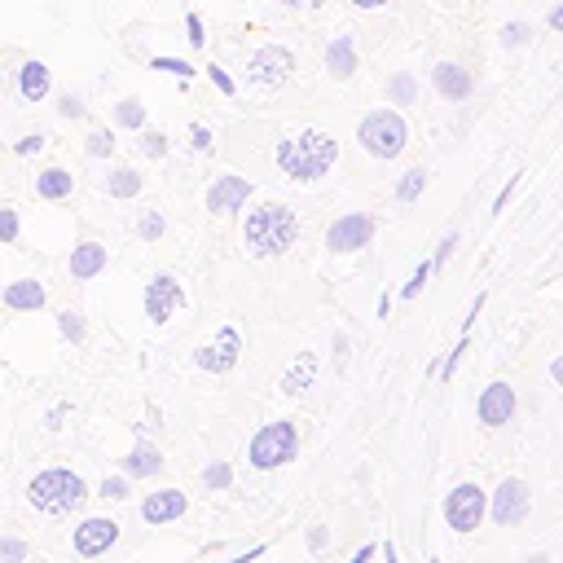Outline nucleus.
I'll return each instance as SVG.
<instances>
[{
	"label": "nucleus",
	"mask_w": 563,
	"mask_h": 563,
	"mask_svg": "<svg viewBox=\"0 0 563 563\" xmlns=\"http://www.w3.org/2000/svg\"><path fill=\"white\" fill-rule=\"evenodd\" d=\"M0 238H4V242L18 238V211H13V207H0Z\"/></svg>",
	"instance_id": "obj_37"
},
{
	"label": "nucleus",
	"mask_w": 563,
	"mask_h": 563,
	"mask_svg": "<svg viewBox=\"0 0 563 563\" xmlns=\"http://www.w3.org/2000/svg\"><path fill=\"white\" fill-rule=\"evenodd\" d=\"M44 286L35 282V277H22V282H9L4 286V308H13V312H35V308H44Z\"/></svg>",
	"instance_id": "obj_18"
},
{
	"label": "nucleus",
	"mask_w": 563,
	"mask_h": 563,
	"mask_svg": "<svg viewBox=\"0 0 563 563\" xmlns=\"http://www.w3.org/2000/svg\"><path fill=\"white\" fill-rule=\"evenodd\" d=\"M523 563H550V554H528Z\"/></svg>",
	"instance_id": "obj_55"
},
{
	"label": "nucleus",
	"mask_w": 563,
	"mask_h": 563,
	"mask_svg": "<svg viewBox=\"0 0 563 563\" xmlns=\"http://www.w3.org/2000/svg\"><path fill=\"white\" fill-rule=\"evenodd\" d=\"M154 66H158V70H172V75H180V79L194 75V66H189V62H176V57H154Z\"/></svg>",
	"instance_id": "obj_38"
},
{
	"label": "nucleus",
	"mask_w": 563,
	"mask_h": 563,
	"mask_svg": "<svg viewBox=\"0 0 563 563\" xmlns=\"http://www.w3.org/2000/svg\"><path fill=\"white\" fill-rule=\"evenodd\" d=\"M136 233H141L145 242H158V238H163V216H158V211H141Z\"/></svg>",
	"instance_id": "obj_33"
},
{
	"label": "nucleus",
	"mask_w": 563,
	"mask_h": 563,
	"mask_svg": "<svg viewBox=\"0 0 563 563\" xmlns=\"http://www.w3.org/2000/svg\"><path fill=\"white\" fill-rule=\"evenodd\" d=\"M422 189H427V172H422V167H409V172L400 176V185H396V198H400V202H418Z\"/></svg>",
	"instance_id": "obj_25"
},
{
	"label": "nucleus",
	"mask_w": 563,
	"mask_h": 563,
	"mask_svg": "<svg viewBox=\"0 0 563 563\" xmlns=\"http://www.w3.org/2000/svg\"><path fill=\"white\" fill-rule=\"evenodd\" d=\"M123 471H128L132 479H150V475L163 471V453H158L150 440H136V444L128 449V457H123Z\"/></svg>",
	"instance_id": "obj_19"
},
{
	"label": "nucleus",
	"mask_w": 563,
	"mask_h": 563,
	"mask_svg": "<svg viewBox=\"0 0 563 563\" xmlns=\"http://www.w3.org/2000/svg\"><path fill=\"white\" fill-rule=\"evenodd\" d=\"M369 238H374V216H365V211L339 216V220L325 229V246H330L334 255H352V251L369 246Z\"/></svg>",
	"instance_id": "obj_9"
},
{
	"label": "nucleus",
	"mask_w": 563,
	"mask_h": 563,
	"mask_svg": "<svg viewBox=\"0 0 563 563\" xmlns=\"http://www.w3.org/2000/svg\"><path fill=\"white\" fill-rule=\"evenodd\" d=\"M202 484H207L211 493H224V488L233 484V466H229V462H211V466L202 471Z\"/></svg>",
	"instance_id": "obj_28"
},
{
	"label": "nucleus",
	"mask_w": 563,
	"mask_h": 563,
	"mask_svg": "<svg viewBox=\"0 0 563 563\" xmlns=\"http://www.w3.org/2000/svg\"><path fill=\"white\" fill-rule=\"evenodd\" d=\"M550 26H554V31H563V4H559V9H550Z\"/></svg>",
	"instance_id": "obj_52"
},
{
	"label": "nucleus",
	"mask_w": 563,
	"mask_h": 563,
	"mask_svg": "<svg viewBox=\"0 0 563 563\" xmlns=\"http://www.w3.org/2000/svg\"><path fill=\"white\" fill-rule=\"evenodd\" d=\"M295 238H299V220H295L290 207H282V202H260V207L246 211V224H242V246H246V255H255V260H277V255H286V251L295 246Z\"/></svg>",
	"instance_id": "obj_1"
},
{
	"label": "nucleus",
	"mask_w": 563,
	"mask_h": 563,
	"mask_svg": "<svg viewBox=\"0 0 563 563\" xmlns=\"http://www.w3.org/2000/svg\"><path fill=\"white\" fill-rule=\"evenodd\" d=\"M374 554H378V545H361V550H356V554H352V563H369V559H374Z\"/></svg>",
	"instance_id": "obj_49"
},
{
	"label": "nucleus",
	"mask_w": 563,
	"mask_h": 563,
	"mask_svg": "<svg viewBox=\"0 0 563 563\" xmlns=\"http://www.w3.org/2000/svg\"><path fill=\"white\" fill-rule=\"evenodd\" d=\"M334 158H339V141H334L330 132H321V128H303V132H295V136H286V141L277 145V167H282V176H290V180H299V185L321 180V176L334 167Z\"/></svg>",
	"instance_id": "obj_2"
},
{
	"label": "nucleus",
	"mask_w": 563,
	"mask_h": 563,
	"mask_svg": "<svg viewBox=\"0 0 563 563\" xmlns=\"http://www.w3.org/2000/svg\"><path fill=\"white\" fill-rule=\"evenodd\" d=\"M189 510V497L180 493V488H154V493H145V501H141V519L145 523H172V519H180Z\"/></svg>",
	"instance_id": "obj_15"
},
{
	"label": "nucleus",
	"mask_w": 563,
	"mask_h": 563,
	"mask_svg": "<svg viewBox=\"0 0 563 563\" xmlns=\"http://www.w3.org/2000/svg\"><path fill=\"white\" fill-rule=\"evenodd\" d=\"M295 70V53L282 48V44H264L251 53V84H264V88H277L286 84Z\"/></svg>",
	"instance_id": "obj_11"
},
{
	"label": "nucleus",
	"mask_w": 563,
	"mask_h": 563,
	"mask_svg": "<svg viewBox=\"0 0 563 563\" xmlns=\"http://www.w3.org/2000/svg\"><path fill=\"white\" fill-rule=\"evenodd\" d=\"M413 92H418V79H413L409 70L391 75V84H387V97H391L396 106H409V101H413Z\"/></svg>",
	"instance_id": "obj_26"
},
{
	"label": "nucleus",
	"mask_w": 563,
	"mask_h": 563,
	"mask_svg": "<svg viewBox=\"0 0 563 563\" xmlns=\"http://www.w3.org/2000/svg\"><path fill=\"white\" fill-rule=\"evenodd\" d=\"M97 273H106V246H101V242H79V246H70V277H75V282H88V277H97Z\"/></svg>",
	"instance_id": "obj_17"
},
{
	"label": "nucleus",
	"mask_w": 563,
	"mask_h": 563,
	"mask_svg": "<svg viewBox=\"0 0 563 563\" xmlns=\"http://www.w3.org/2000/svg\"><path fill=\"white\" fill-rule=\"evenodd\" d=\"M523 40H528V26H523V22H506L501 44H510V48H515V44H523Z\"/></svg>",
	"instance_id": "obj_40"
},
{
	"label": "nucleus",
	"mask_w": 563,
	"mask_h": 563,
	"mask_svg": "<svg viewBox=\"0 0 563 563\" xmlns=\"http://www.w3.org/2000/svg\"><path fill=\"white\" fill-rule=\"evenodd\" d=\"M325 70H330L334 79H347V75L356 70V48H352V40H347V35L330 40V48H325Z\"/></svg>",
	"instance_id": "obj_21"
},
{
	"label": "nucleus",
	"mask_w": 563,
	"mask_h": 563,
	"mask_svg": "<svg viewBox=\"0 0 563 563\" xmlns=\"http://www.w3.org/2000/svg\"><path fill=\"white\" fill-rule=\"evenodd\" d=\"M246 198H251V180H242V176H220V180H211V189H207V211L229 216V211H242Z\"/></svg>",
	"instance_id": "obj_14"
},
{
	"label": "nucleus",
	"mask_w": 563,
	"mask_h": 563,
	"mask_svg": "<svg viewBox=\"0 0 563 563\" xmlns=\"http://www.w3.org/2000/svg\"><path fill=\"white\" fill-rule=\"evenodd\" d=\"M488 515V493L479 484H457L449 497H444V523L453 532H475Z\"/></svg>",
	"instance_id": "obj_6"
},
{
	"label": "nucleus",
	"mask_w": 563,
	"mask_h": 563,
	"mask_svg": "<svg viewBox=\"0 0 563 563\" xmlns=\"http://www.w3.org/2000/svg\"><path fill=\"white\" fill-rule=\"evenodd\" d=\"M84 150H88L92 158H110V154H114V136L97 128V132H88V141H84Z\"/></svg>",
	"instance_id": "obj_30"
},
{
	"label": "nucleus",
	"mask_w": 563,
	"mask_h": 563,
	"mask_svg": "<svg viewBox=\"0 0 563 563\" xmlns=\"http://www.w3.org/2000/svg\"><path fill=\"white\" fill-rule=\"evenodd\" d=\"M550 378L563 387V356H554V361H550Z\"/></svg>",
	"instance_id": "obj_50"
},
{
	"label": "nucleus",
	"mask_w": 563,
	"mask_h": 563,
	"mask_svg": "<svg viewBox=\"0 0 563 563\" xmlns=\"http://www.w3.org/2000/svg\"><path fill=\"white\" fill-rule=\"evenodd\" d=\"M185 31H189V44H202V18L198 13L185 18Z\"/></svg>",
	"instance_id": "obj_44"
},
{
	"label": "nucleus",
	"mask_w": 563,
	"mask_h": 563,
	"mask_svg": "<svg viewBox=\"0 0 563 563\" xmlns=\"http://www.w3.org/2000/svg\"><path fill=\"white\" fill-rule=\"evenodd\" d=\"M57 330H62L70 343H84V317H79V312H70V308L57 312Z\"/></svg>",
	"instance_id": "obj_32"
},
{
	"label": "nucleus",
	"mask_w": 563,
	"mask_h": 563,
	"mask_svg": "<svg viewBox=\"0 0 563 563\" xmlns=\"http://www.w3.org/2000/svg\"><path fill=\"white\" fill-rule=\"evenodd\" d=\"M466 343H471V330H466V334L457 339V347H453V352L444 356V365H440V378H444V383L453 378V369H457V361H462V352H466Z\"/></svg>",
	"instance_id": "obj_34"
},
{
	"label": "nucleus",
	"mask_w": 563,
	"mask_h": 563,
	"mask_svg": "<svg viewBox=\"0 0 563 563\" xmlns=\"http://www.w3.org/2000/svg\"><path fill=\"white\" fill-rule=\"evenodd\" d=\"M356 141H361V150L374 154V158H396V154L405 150V141H409V128H405V119H400L396 110H374V114L361 119Z\"/></svg>",
	"instance_id": "obj_5"
},
{
	"label": "nucleus",
	"mask_w": 563,
	"mask_h": 563,
	"mask_svg": "<svg viewBox=\"0 0 563 563\" xmlns=\"http://www.w3.org/2000/svg\"><path fill=\"white\" fill-rule=\"evenodd\" d=\"M106 194H110V198H136V194H141V172L114 167V172L106 176Z\"/></svg>",
	"instance_id": "obj_24"
},
{
	"label": "nucleus",
	"mask_w": 563,
	"mask_h": 563,
	"mask_svg": "<svg viewBox=\"0 0 563 563\" xmlns=\"http://www.w3.org/2000/svg\"><path fill=\"white\" fill-rule=\"evenodd\" d=\"M18 88H22L26 101L48 97V66H44V62H22V70H18Z\"/></svg>",
	"instance_id": "obj_22"
},
{
	"label": "nucleus",
	"mask_w": 563,
	"mask_h": 563,
	"mask_svg": "<svg viewBox=\"0 0 563 563\" xmlns=\"http://www.w3.org/2000/svg\"><path fill=\"white\" fill-rule=\"evenodd\" d=\"M528 510H532V488H528V479L510 475V479H501V484L493 488L488 515H493V523H497V528H515V523H523V519H528Z\"/></svg>",
	"instance_id": "obj_7"
},
{
	"label": "nucleus",
	"mask_w": 563,
	"mask_h": 563,
	"mask_svg": "<svg viewBox=\"0 0 563 563\" xmlns=\"http://www.w3.org/2000/svg\"><path fill=\"white\" fill-rule=\"evenodd\" d=\"M295 453H299V431H295V422H264L255 435H251V444H246V462L255 466V471H277V466H286V462H295Z\"/></svg>",
	"instance_id": "obj_4"
},
{
	"label": "nucleus",
	"mask_w": 563,
	"mask_h": 563,
	"mask_svg": "<svg viewBox=\"0 0 563 563\" xmlns=\"http://www.w3.org/2000/svg\"><path fill=\"white\" fill-rule=\"evenodd\" d=\"M317 378V356L312 352H303L286 374H282V391L286 396H299V391H308V383Z\"/></svg>",
	"instance_id": "obj_23"
},
{
	"label": "nucleus",
	"mask_w": 563,
	"mask_h": 563,
	"mask_svg": "<svg viewBox=\"0 0 563 563\" xmlns=\"http://www.w3.org/2000/svg\"><path fill=\"white\" fill-rule=\"evenodd\" d=\"M114 541H119V523L106 519V515H92V519H84V523L70 532V545H75L79 559H101Z\"/></svg>",
	"instance_id": "obj_12"
},
{
	"label": "nucleus",
	"mask_w": 563,
	"mask_h": 563,
	"mask_svg": "<svg viewBox=\"0 0 563 563\" xmlns=\"http://www.w3.org/2000/svg\"><path fill=\"white\" fill-rule=\"evenodd\" d=\"M431 84H435V92L449 97V101H462V97H471V88H475L471 70L457 66V62H440V66L431 70Z\"/></svg>",
	"instance_id": "obj_16"
},
{
	"label": "nucleus",
	"mask_w": 563,
	"mask_h": 563,
	"mask_svg": "<svg viewBox=\"0 0 563 563\" xmlns=\"http://www.w3.org/2000/svg\"><path fill=\"white\" fill-rule=\"evenodd\" d=\"M84 497H88V484L75 471H62V466H48L26 484V501L40 515H70V510L84 506Z\"/></svg>",
	"instance_id": "obj_3"
},
{
	"label": "nucleus",
	"mask_w": 563,
	"mask_h": 563,
	"mask_svg": "<svg viewBox=\"0 0 563 563\" xmlns=\"http://www.w3.org/2000/svg\"><path fill=\"white\" fill-rule=\"evenodd\" d=\"M475 418L484 427H506L515 418V387L510 383H488L475 400Z\"/></svg>",
	"instance_id": "obj_13"
},
{
	"label": "nucleus",
	"mask_w": 563,
	"mask_h": 563,
	"mask_svg": "<svg viewBox=\"0 0 563 563\" xmlns=\"http://www.w3.org/2000/svg\"><path fill=\"white\" fill-rule=\"evenodd\" d=\"M515 185H519V176H510V180H506V189L497 194V202H493V211H501V207L510 202V194H515Z\"/></svg>",
	"instance_id": "obj_47"
},
{
	"label": "nucleus",
	"mask_w": 563,
	"mask_h": 563,
	"mask_svg": "<svg viewBox=\"0 0 563 563\" xmlns=\"http://www.w3.org/2000/svg\"><path fill=\"white\" fill-rule=\"evenodd\" d=\"M207 70H211V84H216L220 92H233V79H229V75L220 70V66H207Z\"/></svg>",
	"instance_id": "obj_46"
},
{
	"label": "nucleus",
	"mask_w": 563,
	"mask_h": 563,
	"mask_svg": "<svg viewBox=\"0 0 563 563\" xmlns=\"http://www.w3.org/2000/svg\"><path fill=\"white\" fill-rule=\"evenodd\" d=\"M40 150H44V136H40V132H35V136H22V141L13 145V154H22V158H26V154H40Z\"/></svg>",
	"instance_id": "obj_42"
},
{
	"label": "nucleus",
	"mask_w": 563,
	"mask_h": 563,
	"mask_svg": "<svg viewBox=\"0 0 563 563\" xmlns=\"http://www.w3.org/2000/svg\"><path fill=\"white\" fill-rule=\"evenodd\" d=\"M128 479H132L128 471H123V475H106V479H101V497H110V501H128V493H132Z\"/></svg>",
	"instance_id": "obj_29"
},
{
	"label": "nucleus",
	"mask_w": 563,
	"mask_h": 563,
	"mask_svg": "<svg viewBox=\"0 0 563 563\" xmlns=\"http://www.w3.org/2000/svg\"><path fill=\"white\" fill-rule=\"evenodd\" d=\"M180 308H185V286H180L172 273H154L150 286H145V317H150L154 325H163V321H172Z\"/></svg>",
	"instance_id": "obj_8"
},
{
	"label": "nucleus",
	"mask_w": 563,
	"mask_h": 563,
	"mask_svg": "<svg viewBox=\"0 0 563 563\" xmlns=\"http://www.w3.org/2000/svg\"><path fill=\"white\" fill-rule=\"evenodd\" d=\"M238 356H242V334H238L233 325H224L211 343H202V347L194 352V365L207 369V374H229V369L238 365Z\"/></svg>",
	"instance_id": "obj_10"
},
{
	"label": "nucleus",
	"mask_w": 563,
	"mask_h": 563,
	"mask_svg": "<svg viewBox=\"0 0 563 563\" xmlns=\"http://www.w3.org/2000/svg\"><path fill=\"white\" fill-rule=\"evenodd\" d=\"M453 246H457V229H449V233L440 238V246H435V255H431V260H435V268H440V264L453 255Z\"/></svg>",
	"instance_id": "obj_39"
},
{
	"label": "nucleus",
	"mask_w": 563,
	"mask_h": 563,
	"mask_svg": "<svg viewBox=\"0 0 563 563\" xmlns=\"http://www.w3.org/2000/svg\"><path fill=\"white\" fill-rule=\"evenodd\" d=\"M114 119H119L123 128H136V132H141V123H145V106L132 101V97H123V101L114 106Z\"/></svg>",
	"instance_id": "obj_27"
},
{
	"label": "nucleus",
	"mask_w": 563,
	"mask_h": 563,
	"mask_svg": "<svg viewBox=\"0 0 563 563\" xmlns=\"http://www.w3.org/2000/svg\"><path fill=\"white\" fill-rule=\"evenodd\" d=\"M70 189H75V176L62 167H48L35 176V198H44V202H62V198H70Z\"/></svg>",
	"instance_id": "obj_20"
},
{
	"label": "nucleus",
	"mask_w": 563,
	"mask_h": 563,
	"mask_svg": "<svg viewBox=\"0 0 563 563\" xmlns=\"http://www.w3.org/2000/svg\"><path fill=\"white\" fill-rule=\"evenodd\" d=\"M22 559H26V545L18 537H4L0 541V563H22Z\"/></svg>",
	"instance_id": "obj_36"
},
{
	"label": "nucleus",
	"mask_w": 563,
	"mask_h": 563,
	"mask_svg": "<svg viewBox=\"0 0 563 563\" xmlns=\"http://www.w3.org/2000/svg\"><path fill=\"white\" fill-rule=\"evenodd\" d=\"M189 141H194V150H211V132L202 123H189Z\"/></svg>",
	"instance_id": "obj_43"
},
{
	"label": "nucleus",
	"mask_w": 563,
	"mask_h": 563,
	"mask_svg": "<svg viewBox=\"0 0 563 563\" xmlns=\"http://www.w3.org/2000/svg\"><path fill=\"white\" fill-rule=\"evenodd\" d=\"M145 427H150V431H154V427H163V422H158V409H154V405L145 409Z\"/></svg>",
	"instance_id": "obj_51"
},
{
	"label": "nucleus",
	"mask_w": 563,
	"mask_h": 563,
	"mask_svg": "<svg viewBox=\"0 0 563 563\" xmlns=\"http://www.w3.org/2000/svg\"><path fill=\"white\" fill-rule=\"evenodd\" d=\"M356 9H378V4H387V0H352Z\"/></svg>",
	"instance_id": "obj_53"
},
{
	"label": "nucleus",
	"mask_w": 563,
	"mask_h": 563,
	"mask_svg": "<svg viewBox=\"0 0 563 563\" xmlns=\"http://www.w3.org/2000/svg\"><path fill=\"white\" fill-rule=\"evenodd\" d=\"M62 418H66V405H53V409H48V422H44V427H48V431H57V427H62Z\"/></svg>",
	"instance_id": "obj_48"
},
{
	"label": "nucleus",
	"mask_w": 563,
	"mask_h": 563,
	"mask_svg": "<svg viewBox=\"0 0 563 563\" xmlns=\"http://www.w3.org/2000/svg\"><path fill=\"white\" fill-rule=\"evenodd\" d=\"M141 150H145L150 158H163V154H167V136H163V132H141Z\"/></svg>",
	"instance_id": "obj_35"
},
{
	"label": "nucleus",
	"mask_w": 563,
	"mask_h": 563,
	"mask_svg": "<svg viewBox=\"0 0 563 563\" xmlns=\"http://www.w3.org/2000/svg\"><path fill=\"white\" fill-rule=\"evenodd\" d=\"M303 541H308V550H325V545H330V532H325L321 523H312V528L303 532Z\"/></svg>",
	"instance_id": "obj_41"
},
{
	"label": "nucleus",
	"mask_w": 563,
	"mask_h": 563,
	"mask_svg": "<svg viewBox=\"0 0 563 563\" xmlns=\"http://www.w3.org/2000/svg\"><path fill=\"white\" fill-rule=\"evenodd\" d=\"M57 110H62L66 119H79V114H84V101H79V97H62V106H57Z\"/></svg>",
	"instance_id": "obj_45"
},
{
	"label": "nucleus",
	"mask_w": 563,
	"mask_h": 563,
	"mask_svg": "<svg viewBox=\"0 0 563 563\" xmlns=\"http://www.w3.org/2000/svg\"><path fill=\"white\" fill-rule=\"evenodd\" d=\"M383 559H387V563H396V545H391V541L383 545Z\"/></svg>",
	"instance_id": "obj_54"
},
{
	"label": "nucleus",
	"mask_w": 563,
	"mask_h": 563,
	"mask_svg": "<svg viewBox=\"0 0 563 563\" xmlns=\"http://www.w3.org/2000/svg\"><path fill=\"white\" fill-rule=\"evenodd\" d=\"M431 273H435V260H422V264L413 268V277L405 282V290H400V299H413V295H418V290L427 286V277H431Z\"/></svg>",
	"instance_id": "obj_31"
}]
</instances>
